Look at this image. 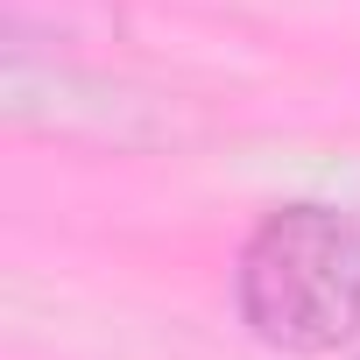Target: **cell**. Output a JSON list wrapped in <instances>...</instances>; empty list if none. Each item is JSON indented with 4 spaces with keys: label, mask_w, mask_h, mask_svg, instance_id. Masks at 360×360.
<instances>
[{
    "label": "cell",
    "mask_w": 360,
    "mask_h": 360,
    "mask_svg": "<svg viewBox=\"0 0 360 360\" xmlns=\"http://www.w3.org/2000/svg\"><path fill=\"white\" fill-rule=\"evenodd\" d=\"M233 304L276 353H339L360 332V226L325 205L269 212L233 262Z\"/></svg>",
    "instance_id": "obj_1"
}]
</instances>
